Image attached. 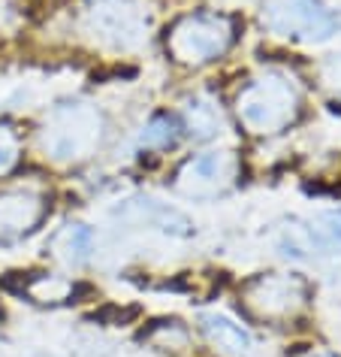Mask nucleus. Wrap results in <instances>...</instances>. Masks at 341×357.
Masks as SVG:
<instances>
[{
    "mask_svg": "<svg viewBox=\"0 0 341 357\" xmlns=\"http://www.w3.org/2000/svg\"><path fill=\"white\" fill-rule=\"evenodd\" d=\"M302 112V88L287 70L269 67L251 76L236 94V119L251 137H278Z\"/></svg>",
    "mask_w": 341,
    "mask_h": 357,
    "instance_id": "1",
    "label": "nucleus"
},
{
    "mask_svg": "<svg viewBox=\"0 0 341 357\" xmlns=\"http://www.w3.org/2000/svg\"><path fill=\"white\" fill-rule=\"evenodd\" d=\"M106 137V119L100 106L85 100H70L55 106L40 128V151L51 164H82Z\"/></svg>",
    "mask_w": 341,
    "mask_h": 357,
    "instance_id": "2",
    "label": "nucleus"
},
{
    "mask_svg": "<svg viewBox=\"0 0 341 357\" xmlns=\"http://www.w3.org/2000/svg\"><path fill=\"white\" fill-rule=\"evenodd\" d=\"M236 43V22L227 13H187L166 31V55L182 67H205L223 58Z\"/></svg>",
    "mask_w": 341,
    "mask_h": 357,
    "instance_id": "3",
    "label": "nucleus"
},
{
    "mask_svg": "<svg viewBox=\"0 0 341 357\" xmlns=\"http://www.w3.org/2000/svg\"><path fill=\"white\" fill-rule=\"evenodd\" d=\"M308 297V279L299 273H257L239 288L241 312L260 324H290L305 312Z\"/></svg>",
    "mask_w": 341,
    "mask_h": 357,
    "instance_id": "4",
    "label": "nucleus"
},
{
    "mask_svg": "<svg viewBox=\"0 0 341 357\" xmlns=\"http://www.w3.org/2000/svg\"><path fill=\"white\" fill-rule=\"evenodd\" d=\"M85 31L106 49L133 52L148 40L151 15L142 0H88Z\"/></svg>",
    "mask_w": 341,
    "mask_h": 357,
    "instance_id": "5",
    "label": "nucleus"
},
{
    "mask_svg": "<svg viewBox=\"0 0 341 357\" xmlns=\"http://www.w3.org/2000/svg\"><path fill=\"white\" fill-rule=\"evenodd\" d=\"M241 173V160L236 151L230 149H205L196 151L187 160H182V167L175 169V191L182 197L191 200H214L221 194H227L232 185L239 182Z\"/></svg>",
    "mask_w": 341,
    "mask_h": 357,
    "instance_id": "6",
    "label": "nucleus"
},
{
    "mask_svg": "<svg viewBox=\"0 0 341 357\" xmlns=\"http://www.w3.org/2000/svg\"><path fill=\"white\" fill-rule=\"evenodd\" d=\"M263 24L296 43H323L335 33L338 19L323 0H269L263 6Z\"/></svg>",
    "mask_w": 341,
    "mask_h": 357,
    "instance_id": "7",
    "label": "nucleus"
},
{
    "mask_svg": "<svg viewBox=\"0 0 341 357\" xmlns=\"http://www.w3.org/2000/svg\"><path fill=\"white\" fill-rule=\"evenodd\" d=\"M109 218L121 227L157 230V234L173 236V239H187V236H193V230H196L187 212L173 206V203L151 197V194H130V197L118 200L109 209Z\"/></svg>",
    "mask_w": 341,
    "mask_h": 357,
    "instance_id": "8",
    "label": "nucleus"
},
{
    "mask_svg": "<svg viewBox=\"0 0 341 357\" xmlns=\"http://www.w3.org/2000/svg\"><path fill=\"white\" fill-rule=\"evenodd\" d=\"M49 212L46 194L37 188L0 191V245H13L33 234Z\"/></svg>",
    "mask_w": 341,
    "mask_h": 357,
    "instance_id": "9",
    "label": "nucleus"
},
{
    "mask_svg": "<svg viewBox=\"0 0 341 357\" xmlns=\"http://www.w3.org/2000/svg\"><path fill=\"white\" fill-rule=\"evenodd\" d=\"M182 128L196 142H212L227 130V119H223L221 106L209 94H193L182 103Z\"/></svg>",
    "mask_w": 341,
    "mask_h": 357,
    "instance_id": "10",
    "label": "nucleus"
},
{
    "mask_svg": "<svg viewBox=\"0 0 341 357\" xmlns=\"http://www.w3.org/2000/svg\"><path fill=\"white\" fill-rule=\"evenodd\" d=\"M94 230L82 225V221H70V225L58 227L55 234L49 239V255L55 257L61 266H67V270H79V266H85L91 261L94 255Z\"/></svg>",
    "mask_w": 341,
    "mask_h": 357,
    "instance_id": "11",
    "label": "nucleus"
},
{
    "mask_svg": "<svg viewBox=\"0 0 341 357\" xmlns=\"http://www.w3.org/2000/svg\"><path fill=\"white\" fill-rule=\"evenodd\" d=\"M200 330L205 339L227 354H251L254 351V336L241 321L223 315V312H203L200 315Z\"/></svg>",
    "mask_w": 341,
    "mask_h": 357,
    "instance_id": "12",
    "label": "nucleus"
},
{
    "mask_svg": "<svg viewBox=\"0 0 341 357\" xmlns=\"http://www.w3.org/2000/svg\"><path fill=\"white\" fill-rule=\"evenodd\" d=\"M182 137H184V128H182V121H178V115L157 112L139 128L136 146H139V151H169L178 146Z\"/></svg>",
    "mask_w": 341,
    "mask_h": 357,
    "instance_id": "13",
    "label": "nucleus"
},
{
    "mask_svg": "<svg viewBox=\"0 0 341 357\" xmlns=\"http://www.w3.org/2000/svg\"><path fill=\"white\" fill-rule=\"evenodd\" d=\"M24 294L40 306H61V303L73 300L76 282L58 273H37L24 282Z\"/></svg>",
    "mask_w": 341,
    "mask_h": 357,
    "instance_id": "14",
    "label": "nucleus"
},
{
    "mask_svg": "<svg viewBox=\"0 0 341 357\" xmlns=\"http://www.w3.org/2000/svg\"><path fill=\"white\" fill-rule=\"evenodd\" d=\"M148 342L164 348V351H182V348L191 345V333L182 321H157L154 327L148 330Z\"/></svg>",
    "mask_w": 341,
    "mask_h": 357,
    "instance_id": "15",
    "label": "nucleus"
},
{
    "mask_svg": "<svg viewBox=\"0 0 341 357\" xmlns=\"http://www.w3.org/2000/svg\"><path fill=\"white\" fill-rule=\"evenodd\" d=\"M22 160V139L10 124H0V178L10 176Z\"/></svg>",
    "mask_w": 341,
    "mask_h": 357,
    "instance_id": "16",
    "label": "nucleus"
},
{
    "mask_svg": "<svg viewBox=\"0 0 341 357\" xmlns=\"http://www.w3.org/2000/svg\"><path fill=\"white\" fill-rule=\"evenodd\" d=\"M317 82L323 91L341 100V55H329L323 64H317Z\"/></svg>",
    "mask_w": 341,
    "mask_h": 357,
    "instance_id": "17",
    "label": "nucleus"
},
{
    "mask_svg": "<svg viewBox=\"0 0 341 357\" xmlns=\"http://www.w3.org/2000/svg\"><path fill=\"white\" fill-rule=\"evenodd\" d=\"M311 357H338V354H329V351H317V354H311Z\"/></svg>",
    "mask_w": 341,
    "mask_h": 357,
    "instance_id": "18",
    "label": "nucleus"
}]
</instances>
